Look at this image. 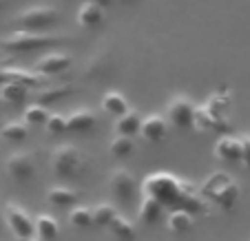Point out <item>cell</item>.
<instances>
[{
  "label": "cell",
  "instance_id": "cell-7",
  "mask_svg": "<svg viewBox=\"0 0 250 241\" xmlns=\"http://www.w3.org/2000/svg\"><path fill=\"white\" fill-rule=\"evenodd\" d=\"M195 115V102L188 95H175L166 104V122H170L175 128H190Z\"/></svg>",
  "mask_w": 250,
  "mask_h": 241
},
{
  "label": "cell",
  "instance_id": "cell-17",
  "mask_svg": "<svg viewBox=\"0 0 250 241\" xmlns=\"http://www.w3.org/2000/svg\"><path fill=\"white\" fill-rule=\"evenodd\" d=\"M140 126H142V115L137 111H128L124 113L122 118L115 120V135H124V137H131L140 133Z\"/></svg>",
  "mask_w": 250,
  "mask_h": 241
},
{
  "label": "cell",
  "instance_id": "cell-8",
  "mask_svg": "<svg viewBox=\"0 0 250 241\" xmlns=\"http://www.w3.org/2000/svg\"><path fill=\"white\" fill-rule=\"evenodd\" d=\"M7 175L9 180H14L16 184H27L33 180L36 175V160L31 153L27 151H18L14 155H9L7 160Z\"/></svg>",
  "mask_w": 250,
  "mask_h": 241
},
{
  "label": "cell",
  "instance_id": "cell-18",
  "mask_svg": "<svg viewBox=\"0 0 250 241\" xmlns=\"http://www.w3.org/2000/svg\"><path fill=\"white\" fill-rule=\"evenodd\" d=\"M102 111H106L109 115H115V118H122L124 113H128V102L120 91H106L102 98Z\"/></svg>",
  "mask_w": 250,
  "mask_h": 241
},
{
  "label": "cell",
  "instance_id": "cell-5",
  "mask_svg": "<svg viewBox=\"0 0 250 241\" xmlns=\"http://www.w3.org/2000/svg\"><path fill=\"white\" fill-rule=\"evenodd\" d=\"M212 186V190H206V195L212 199V201L217 203L219 208H232L239 197V186L235 184V180H230L228 175L224 173H217V175H212L208 180V188Z\"/></svg>",
  "mask_w": 250,
  "mask_h": 241
},
{
  "label": "cell",
  "instance_id": "cell-32",
  "mask_svg": "<svg viewBox=\"0 0 250 241\" xmlns=\"http://www.w3.org/2000/svg\"><path fill=\"white\" fill-rule=\"evenodd\" d=\"M86 2H91V5L100 7V9H109V7L115 5V0H86Z\"/></svg>",
  "mask_w": 250,
  "mask_h": 241
},
{
  "label": "cell",
  "instance_id": "cell-33",
  "mask_svg": "<svg viewBox=\"0 0 250 241\" xmlns=\"http://www.w3.org/2000/svg\"><path fill=\"white\" fill-rule=\"evenodd\" d=\"M7 82V78H5V66H0V86Z\"/></svg>",
  "mask_w": 250,
  "mask_h": 241
},
{
  "label": "cell",
  "instance_id": "cell-26",
  "mask_svg": "<svg viewBox=\"0 0 250 241\" xmlns=\"http://www.w3.org/2000/svg\"><path fill=\"white\" fill-rule=\"evenodd\" d=\"M69 223L73 228H91L93 226V215H91V208H86V206H73V208L69 210Z\"/></svg>",
  "mask_w": 250,
  "mask_h": 241
},
{
  "label": "cell",
  "instance_id": "cell-27",
  "mask_svg": "<svg viewBox=\"0 0 250 241\" xmlns=\"http://www.w3.org/2000/svg\"><path fill=\"white\" fill-rule=\"evenodd\" d=\"M109 151L113 157H118V160H124V157H128L133 151H135V144H133L131 137H124V135H115L113 140L109 142Z\"/></svg>",
  "mask_w": 250,
  "mask_h": 241
},
{
  "label": "cell",
  "instance_id": "cell-10",
  "mask_svg": "<svg viewBox=\"0 0 250 241\" xmlns=\"http://www.w3.org/2000/svg\"><path fill=\"white\" fill-rule=\"evenodd\" d=\"M168 133V122H166L164 115L160 113H153V115H146L142 120V126H140V135L146 140L148 144H157L162 142Z\"/></svg>",
  "mask_w": 250,
  "mask_h": 241
},
{
  "label": "cell",
  "instance_id": "cell-11",
  "mask_svg": "<svg viewBox=\"0 0 250 241\" xmlns=\"http://www.w3.org/2000/svg\"><path fill=\"white\" fill-rule=\"evenodd\" d=\"M215 157L224 164H241V140L232 135H222L215 142Z\"/></svg>",
  "mask_w": 250,
  "mask_h": 241
},
{
  "label": "cell",
  "instance_id": "cell-9",
  "mask_svg": "<svg viewBox=\"0 0 250 241\" xmlns=\"http://www.w3.org/2000/svg\"><path fill=\"white\" fill-rule=\"evenodd\" d=\"M71 66V58L62 51H53V53H44L38 62H36V73L40 76H60Z\"/></svg>",
  "mask_w": 250,
  "mask_h": 241
},
{
  "label": "cell",
  "instance_id": "cell-22",
  "mask_svg": "<svg viewBox=\"0 0 250 241\" xmlns=\"http://www.w3.org/2000/svg\"><path fill=\"white\" fill-rule=\"evenodd\" d=\"M76 20L82 29H95L100 22H102V9L91 5V2H84V5L78 9Z\"/></svg>",
  "mask_w": 250,
  "mask_h": 241
},
{
  "label": "cell",
  "instance_id": "cell-25",
  "mask_svg": "<svg viewBox=\"0 0 250 241\" xmlns=\"http://www.w3.org/2000/svg\"><path fill=\"white\" fill-rule=\"evenodd\" d=\"M0 135H2V140H7V142H22L24 137L29 135V128L24 126V122H20V120H14V122H7L5 126L0 128Z\"/></svg>",
  "mask_w": 250,
  "mask_h": 241
},
{
  "label": "cell",
  "instance_id": "cell-2",
  "mask_svg": "<svg viewBox=\"0 0 250 241\" xmlns=\"http://www.w3.org/2000/svg\"><path fill=\"white\" fill-rule=\"evenodd\" d=\"M82 153L73 144H60L56 151L51 153V170L58 180H73L82 173Z\"/></svg>",
  "mask_w": 250,
  "mask_h": 241
},
{
  "label": "cell",
  "instance_id": "cell-36",
  "mask_svg": "<svg viewBox=\"0 0 250 241\" xmlns=\"http://www.w3.org/2000/svg\"><path fill=\"white\" fill-rule=\"evenodd\" d=\"M115 2H118V0H115Z\"/></svg>",
  "mask_w": 250,
  "mask_h": 241
},
{
  "label": "cell",
  "instance_id": "cell-20",
  "mask_svg": "<svg viewBox=\"0 0 250 241\" xmlns=\"http://www.w3.org/2000/svg\"><path fill=\"white\" fill-rule=\"evenodd\" d=\"M91 215H93V223L95 226H102V228H109L113 223V219L120 215L118 206L111 201H102V203H95L91 208Z\"/></svg>",
  "mask_w": 250,
  "mask_h": 241
},
{
  "label": "cell",
  "instance_id": "cell-21",
  "mask_svg": "<svg viewBox=\"0 0 250 241\" xmlns=\"http://www.w3.org/2000/svg\"><path fill=\"white\" fill-rule=\"evenodd\" d=\"M109 228H111V232H113V237L118 241H135V235H137L135 223H133L128 217H124L122 213L113 219V223H111Z\"/></svg>",
  "mask_w": 250,
  "mask_h": 241
},
{
  "label": "cell",
  "instance_id": "cell-6",
  "mask_svg": "<svg viewBox=\"0 0 250 241\" xmlns=\"http://www.w3.org/2000/svg\"><path fill=\"white\" fill-rule=\"evenodd\" d=\"M109 190H111V197L118 203H131L137 197L135 175L126 168H115L109 175Z\"/></svg>",
  "mask_w": 250,
  "mask_h": 241
},
{
  "label": "cell",
  "instance_id": "cell-1",
  "mask_svg": "<svg viewBox=\"0 0 250 241\" xmlns=\"http://www.w3.org/2000/svg\"><path fill=\"white\" fill-rule=\"evenodd\" d=\"M66 38L53 36V33H31V31H14L7 38L0 40V49L7 53H29V51H40V49L58 47L64 44Z\"/></svg>",
  "mask_w": 250,
  "mask_h": 241
},
{
  "label": "cell",
  "instance_id": "cell-15",
  "mask_svg": "<svg viewBox=\"0 0 250 241\" xmlns=\"http://www.w3.org/2000/svg\"><path fill=\"white\" fill-rule=\"evenodd\" d=\"M162 206L157 199L148 197V195H144L140 201V206H137V219H140V223H144V226H153V223L160 221L162 217Z\"/></svg>",
  "mask_w": 250,
  "mask_h": 241
},
{
  "label": "cell",
  "instance_id": "cell-19",
  "mask_svg": "<svg viewBox=\"0 0 250 241\" xmlns=\"http://www.w3.org/2000/svg\"><path fill=\"white\" fill-rule=\"evenodd\" d=\"M71 93H73V86L71 84H60V86H53V89H44V91H40V93H36V104L49 109L51 104L64 100L66 95H71Z\"/></svg>",
  "mask_w": 250,
  "mask_h": 241
},
{
  "label": "cell",
  "instance_id": "cell-31",
  "mask_svg": "<svg viewBox=\"0 0 250 241\" xmlns=\"http://www.w3.org/2000/svg\"><path fill=\"white\" fill-rule=\"evenodd\" d=\"M239 140H241V164L250 170V135H244Z\"/></svg>",
  "mask_w": 250,
  "mask_h": 241
},
{
  "label": "cell",
  "instance_id": "cell-28",
  "mask_svg": "<svg viewBox=\"0 0 250 241\" xmlns=\"http://www.w3.org/2000/svg\"><path fill=\"white\" fill-rule=\"evenodd\" d=\"M109 56H95L91 58V62L86 64V76L89 78H104L109 76Z\"/></svg>",
  "mask_w": 250,
  "mask_h": 241
},
{
  "label": "cell",
  "instance_id": "cell-34",
  "mask_svg": "<svg viewBox=\"0 0 250 241\" xmlns=\"http://www.w3.org/2000/svg\"><path fill=\"white\" fill-rule=\"evenodd\" d=\"M7 2H9V0H0V14H2V11H5V7H7Z\"/></svg>",
  "mask_w": 250,
  "mask_h": 241
},
{
  "label": "cell",
  "instance_id": "cell-23",
  "mask_svg": "<svg viewBox=\"0 0 250 241\" xmlns=\"http://www.w3.org/2000/svg\"><path fill=\"white\" fill-rule=\"evenodd\" d=\"M29 95L27 86L18 84V82H5V84L0 86V100L7 102V104H20L24 102Z\"/></svg>",
  "mask_w": 250,
  "mask_h": 241
},
{
  "label": "cell",
  "instance_id": "cell-29",
  "mask_svg": "<svg viewBox=\"0 0 250 241\" xmlns=\"http://www.w3.org/2000/svg\"><path fill=\"white\" fill-rule=\"evenodd\" d=\"M5 78L7 82H18L22 86H36L38 84V76H31L29 71H22V69H5Z\"/></svg>",
  "mask_w": 250,
  "mask_h": 241
},
{
  "label": "cell",
  "instance_id": "cell-24",
  "mask_svg": "<svg viewBox=\"0 0 250 241\" xmlns=\"http://www.w3.org/2000/svg\"><path fill=\"white\" fill-rule=\"evenodd\" d=\"M47 118H49V109H44V106H40V104H29L27 109H24V113H22V122H24V126H44V122H47Z\"/></svg>",
  "mask_w": 250,
  "mask_h": 241
},
{
  "label": "cell",
  "instance_id": "cell-3",
  "mask_svg": "<svg viewBox=\"0 0 250 241\" xmlns=\"http://www.w3.org/2000/svg\"><path fill=\"white\" fill-rule=\"evenodd\" d=\"M60 11L47 5L29 7V9L20 11L14 18V22L18 24V31H31V33H44V29H49L51 24L58 22Z\"/></svg>",
  "mask_w": 250,
  "mask_h": 241
},
{
  "label": "cell",
  "instance_id": "cell-13",
  "mask_svg": "<svg viewBox=\"0 0 250 241\" xmlns=\"http://www.w3.org/2000/svg\"><path fill=\"white\" fill-rule=\"evenodd\" d=\"M98 126V115L89 109H76L66 115V131L71 133H89Z\"/></svg>",
  "mask_w": 250,
  "mask_h": 241
},
{
  "label": "cell",
  "instance_id": "cell-4",
  "mask_svg": "<svg viewBox=\"0 0 250 241\" xmlns=\"http://www.w3.org/2000/svg\"><path fill=\"white\" fill-rule=\"evenodd\" d=\"M2 221L7 223V228L11 230V235H14L16 239L33 237V217L20 203H16V201L5 203V208H2Z\"/></svg>",
  "mask_w": 250,
  "mask_h": 241
},
{
  "label": "cell",
  "instance_id": "cell-35",
  "mask_svg": "<svg viewBox=\"0 0 250 241\" xmlns=\"http://www.w3.org/2000/svg\"><path fill=\"white\" fill-rule=\"evenodd\" d=\"M16 241H38L36 237H27V239H16Z\"/></svg>",
  "mask_w": 250,
  "mask_h": 241
},
{
  "label": "cell",
  "instance_id": "cell-14",
  "mask_svg": "<svg viewBox=\"0 0 250 241\" xmlns=\"http://www.w3.org/2000/svg\"><path fill=\"white\" fill-rule=\"evenodd\" d=\"M193 226H195V215L188 208H175L166 217V228L170 232H175V235H186V232L193 230Z\"/></svg>",
  "mask_w": 250,
  "mask_h": 241
},
{
  "label": "cell",
  "instance_id": "cell-30",
  "mask_svg": "<svg viewBox=\"0 0 250 241\" xmlns=\"http://www.w3.org/2000/svg\"><path fill=\"white\" fill-rule=\"evenodd\" d=\"M44 128H47L49 135H62V133H66V115L49 113L47 122H44Z\"/></svg>",
  "mask_w": 250,
  "mask_h": 241
},
{
  "label": "cell",
  "instance_id": "cell-16",
  "mask_svg": "<svg viewBox=\"0 0 250 241\" xmlns=\"http://www.w3.org/2000/svg\"><path fill=\"white\" fill-rule=\"evenodd\" d=\"M47 199L51 206H58V208H73L78 201V193L69 186H51L47 190Z\"/></svg>",
  "mask_w": 250,
  "mask_h": 241
},
{
  "label": "cell",
  "instance_id": "cell-12",
  "mask_svg": "<svg viewBox=\"0 0 250 241\" xmlns=\"http://www.w3.org/2000/svg\"><path fill=\"white\" fill-rule=\"evenodd\" d=\"M33 237L38 241H58L60 237V223L53 215L42 213L33 217Z\"/></svg>",
  "mask_w": 250,
  "mask_h": 241
}]
</instances>
